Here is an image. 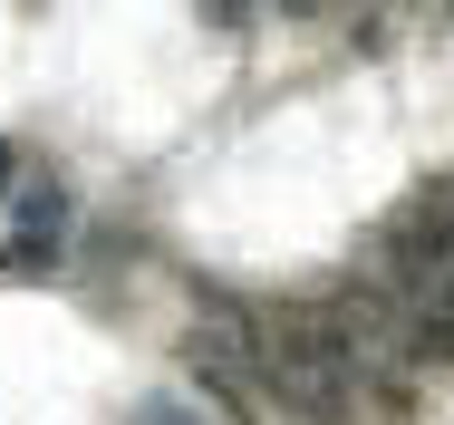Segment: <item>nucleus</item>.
Listing matches in <instances>:
<instances>
[{
  "mask_svg": "<svg viewBox=\"0 0 454 425\" xmlns=\"http://www.w3.org/2000/svg\"><path fill=\"white\" fill-rule=\"evenodd\" d=\"M126 425H213V416H203L193 397H175V387H155V397H136V406H126Z\"/></svg>",
  "mask_w": 454,
  "mask_h": 425,
  "instance_id": "nucleus-2",
  "label": "nucleus"
},
{
  "mask_svg": "<svg viewBox=\"0 0 454 425\" xmlns=\"http://www.w3.org/2000/svg\"><path fill=\"white\" fill-rule=\"evenodd\" d=\"M0 271H59L68 261V232H78V193L59 184V174H20L10 193H0Z\"/></svg>",
  "mask_w": 454,
  "mask_h": 425,
  "instance_id": "nucleus-1",
  "label": "nucleus"
}]
</instances>
